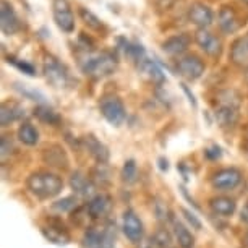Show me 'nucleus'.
<instances>
[{"mask_svg":"<svg viewBox=\"0 0 248 248\" xmlns=\"http://www.w3.org/2000/svg\"><path fill=\"white\" fill-rule=\"evenodd\" d=\"M26 186L31 195H34L39 200H50L60 195L63 190L62 177L49 170H37L28 177Z\"/></svg>","mask_w":248,"mask_h":248,"instance_id":"obj_1","label":"nucleus"},{"mask_svg":"<svg viewBox=\"0 0 248 248\" xmlns=\"http://www.w3.org/2000/svg\"><path fill=\"white\" fill-rule=\"evenodd\" d=\"M117 63H119V60L110 52H86L79 60L81 72L86 77L94 79H101L112 75L115 72Z\"/></svg>","mask_w":248,"mask_h":248,"instance_id":"obj_2","label":"nucleus"},{"mask_svg":"<svg viewBox=\"0 0 248 248\" xmlns=\"http://www.w3.org/2000/svg\"><path fill=\"white\" fill-rule=\"evenodd\" d=\"M99 109L104 119L114 127H120L127 119V110L119 96H104L99 102Z\"/></svg>","mask_w":248,"mask_h":248,"instance_id":"obj_3","label":"nucleus"},{"mask_svg":"<svg viewBox=\"0 0 248 248\" xmlns=\"http://www.w3.org/2000/svg\"><path fill=\"white\" fill-rule=\"evenodd\" d=\"M44 75L46 79L55 88H67L72 85V77H70L67 67L52 55H49L44 60Z\"/></svg>","mask_w":248,"mask_h":248,"instance_id":"obj_4","label":"nucleus"},{"mask_svg":"<svg viewBox=\"0 0 248 248\" xmlns=\"http://www.w3.org/2000/svg\"><path fill=\"white\" fill-rule=\"evenodd\" d=\"M175 68H177V73H179L180 77H184L185 79H188V81H196V79H200L206 72L204 62L198 55H193V54L180 57L177 60Z\"/></svg>","mask_w":248,"mask_h":248,"instance_id":"obj_5","label":"nucleus"},{"mask_svg":"<svg viewBox=\"0 0 248 248\" xmlns=\"http://www.w3.org/2000/svg\"><path fill=\"white\" fill-rule=\"evenodd\" d=\"M52 16L59 30L65 34H72L75 31V15L68 0H52Z\"/></svg>","mask_w":248,"mask_h":248,"instance_id":"obj_6","label":"nucleus"},{"mask_svg":"<svg viewBox=\"0 0 248 248\" xmlns=\"http://www.w3.org/2000/svg\"><path fill=\"white\" fill-rule=\"evenodd\" d=\"M186 16H188V21L191 25H195L198 30H208L214 23L213 8L209 5H206L204 2H200V0H196V2H193L188 7Z\"/></svg>","mask_w":248,"mask_h":248,"instance_id":"obj_7","label":"nucleus"},{"mask_svg":"<svg viewBox=\"0 0 248 248\" xmlns=\"http://www.w3.org/2000/svg\"><path fill=\"white\" fill-rule=\"evenodd\" d=\"M242 172L238 169H235V167H226V169L217 170L213 175L211 185L217 191H231L242 184Z\"/></svg>","mask_w":248,"mask_h":248,"instance_id":"obj_8","label":"nucleus"},{"mask_svg":"<svg viewBox=\"0 0 248 248\" xmlns=\"http://www.w3.org/2000/svg\"><path fill=\"white\" fill-rule=\"evenodd\" d=\"M195 41L206 55L219 59L222 54V41L209 30H198L195 32Z\"/></svg>","mask_w":248,"mask_h":248,"instance_id":"obj_9","label":"nucleus"},{"mask_svg":"<svg viewBox=\"0 0 248 248\" xmlns=\"http://www.w3.org/2000/svg\"><path fill=\"white\" fill-rule=\"evenodd\" d=\"M0 28L5 36H13L21 30L20 18L8 0H2L0 3Z\"/></svg>","mask_w":248,"mask_h":248,"instance_id":"obj_10","label":"nucleus"},{"mask_svg":"<svg viewBox=\"0 0 248 248\" xmlns=\"http://www.w3.org/2000/svg\"><path fill=\"white\" fill-rule=\"evenodd\" d=\"M217 26L224 34H233L242 28V20L238 16L235 7L222 5L217 13Z\"/></svg>","mask_w":248,"mask_h":248,"instance_id":"obj_11","label":"nucleus"},{"mask_svg":"<svg viewBox=\"0 0 248 248\" xmlns=\"http://www.w3.org/2000/svg\"><path fill=\"white\" fill-rule=\"evenodd\" d=\"M122 229H124L125 237H127L132 243H141L143 235H144L143 222H141V219L135 214V211H132V209H128V211L124 213Z\"/></svg>","mask_w":248,"mask_h":248,"instance_id":"obj_12","label":"nucleus"},{"mask_svg":"<svg viewBox=\"0 0 248 248\" xmlns=\"http://www.w3.org/2000/svg\"><path fill=\"white\" fill-rule=\"evenodd\" d=\"M191 44V36L188 32H180V34H174L167 37L162 43V50L170 57H184V54L188 50Z\"/></svg>","mask_w":248,"mask_h":248,"instance_id":"obj_13","label":"nucleus"},{"mask_svg":"<svg viewBox=\"0 0 248 248\" xmlns=\"http://www.w3.org/2000/svg\"><path fill=\"white\" fill-rule=\"evenodd\" d=\"M70 186L72 190L81 198H94V190H96V184L93 182L90 177H86L81 172H75V174L70 177Z\"/></svg>","mask_w":248,"mask_h":248,"instance_id":"obj_14","label":"nucleus"},{"mask_svg":"<svg viewBox=\"0 0 248 248\" xmlns=\"http://www.w3.org/2000/svg\"><path fill=\"white\" fill-rule=\"evenodd\" d=\"M216 122L221 128H233L238 124L240 114H238V107L231 106V104H219L214 112Z\"/></svg>","mask_w":248,"mask_h":248,"instance_id":"obj_15","label":"nucleus"},{"mask_svg":"<svg viewBox=\"0 0 248 248\" xmlns=\"http://www.w3.org/2000/svg\"><path fill=\"white\" fill-rule=\"evenodd\" d=\"M231 62L242 70H248V34L233 41L231 47Z\"/></svg>","mask_w":248,"mask_h":248,"instance_id":"obj_16","label":"nucleus"},{"mask_svg":"<svg viewBox=\"0 0 248 248\" xmlns=\"http://www.w3.org/2000/svg\"><path fill=\"white\" fill-rule=\"evenodd\" d=\"M43 159L44 162L50 167H57V169H68V157L67 153L63 151L62 146L59 144H50L43 151Z\"/></svg>","mask_w":248,"mask_h":248,"instance_id":"obj_17","label":"nucleus"},{"mask_svg":"<svg viewBox=\"0 0 248 248\" xmlns=\"http://www.w3.org/2000/svg\"><path fill=\"white\" fill-rule=\"evenodd\" d=\"M110 196L109 195H96L94 198H91L88 201L86 204V211H88V216L93 217V219H101L104 217L107 213L110 211Z\"/></svg>","mask_w":248,"mask_h":248,"instance_id":"obj_18","label":"nucleus"},{"mask_svg":"<svg viewBox=\"0 0 248 248\" xmlns=\"http://www.w3.org/2000/svg\"><path fill=\"white\" fill-rule=\"evenodd\" d=\"M138 70L144 78H148L149 81H153L154 85H157V86H161L162 83L166 81V75H164L162 68L151 59H143L141 62L138 63Z\"/></svg>","mask_w":248,"mask_h":248,"instance_id":"obj_19","label":"nucleus"},{"mask_svg":"<svg viewBox=\"0 0 248 248\" xmlns=\"http://www.w3.org/2000/svg\"><path fill=\"white\" fill-rule=\"evenodd\" d=\"M81 141H83V146H85L86 151L90 153L97 162L109 161V149H107V146H104V144H102L96 137H93V135H86V137L81 138Z\"/></svg>","mask_w":248,"mask_h":248,"instance_id":"obj_20","label":"nucleus"},{"mask_svg":"<svg viewBox=\"0 0 248 248\" xmlns=\"http://www.w3.org/2000/svg\"><path fill=\"white\" fill-rule=\"evenodd\" d=\"M21 117H25V109L18 104V102H3L0 107V124L2 127H8L13 122L20 120Z\"/></svg>","mask_w":248,"mask_h":248,"instance_id":"obj_21","label":"nucleus"},{"mask_svg":"<svg viewBox=\"0 0 248 248\" xmlns=\"http://www.w3.org/2000/svg\"><path fill=\"white\" fill-rule=\"evenodd\" d=\"M209 208L214 214L222 217H229L235 213L237 209V203L235 200L229 198V196H214V198L209 200Z\"/></svg>","mask_w":248,"mask_h":248,"instance_id":"obj_22","label":"nucleus"},{"mask_svg":"<svg viewBox=\"0 0 248 248\" xmlns=\"http://www.w3.org/2000/svg\"><path fill=\"white\" fill-rule=\"evenodd\" d=\"M43 232H44L46 238H49V240L54 243H59V245L68 243V240H70L67 229H65L63 224H60V221H57V219H52L47 227H43Z\"/></svg>","mask_w":248,"mask_h":248,"instance_id":"obj_23","label":"nucleus"},{"mask_svg":"<svg viewBox=\"0 0 248 248\" xmlns=\"http://www.w3.org/2000/svg\"><path fill=\"white\" fill-rule=\"evenodd\" d=\"M172 231H174L175 242L180 248H195V237L184 224L177 219H172Z\"/></svg>","mask_w":248,"mask_h":248,"instance_id":"obj_24","label":"nucleus"},{"mask_svg":"<svg viewBox=\"0 0 248 248\" xmlns=\"http://www.w3.org/2000/svg\"><path fill=\"white\" fill-rule=\"evenodd\" d=\"M119 43H120V49L124 50V54L127 55L128 59H132L133 62H137V65L141 62L143 59H146V52H144V47L141 44L130 43V41L124 39V37H120Z\"/></svg>","mask_w":248,"mask_h":248,"instance_id":"obj_25","label":"nucleus"},{"mask_svg":"<svg viewBox=\"0 0 248 248\" xmlns=\"http://www.w3.org/2000/svg\"><path fill=\"white\" fill-rule=\"evenodd\" d=\"M18 140L26 146H36L39 143V132L30 122H23L18 128Z\"/></svg>","mask_w":248,"mask_h":248,"instance_id":"obj_26","label":"nucleus"},{"mask_svg":"<svg viewBox=\"0 0 248 248\" xmlns=\"http://www.w3.org/2000/svg\"><path fill=\"white\" fill-rule=\"evenodd\" d=\"M91 180L94 182L96 185H101V186L110 185V182H112V170H110V167L107 166V162H97L96 167H93Z\"/></svg>","mask_w":248,"mask_h":248,"instance_id":"obj_27","label":"nucleus"},{"mask_svg":"<svg viewBox=\"0 0 248 248\" xmlns=\"http://www.w3.org/2000/svg\"><path fill=\"white\" fill-rule=\"evenodd\" d=\"M78 13H79V16H81V20L85 21V25L88 28H91L93 31H97V32H101V31H104L106 30V26H104V23H102L99 20V16L94 15L91 10H88L86 7H79L78 8Z\"/></svg>","mask_w":248,"mask_h":248,"instance_id":"obj_28","label":"nucleus"},{"mask_svg":"<svg viewBox=\"0 0 248 248\" xmlns=\"http://www.w3.org/2000/svg\"><path fill=\"white\" fill-rule=\"evenodd\" d=\"M83 245H85V248H106L104 233L90 227L83 235Z\"/></svg>","mask_w":248,"mask_h":248,"instance_id":"obj_29","label":"nucleus"},{"mask_svg":"<svg viewBox=\"0 0 248 248\" xmlns=\"http://www.w3.org/2000/svg\"><path fill=\"white\" fill-rule=\"evenodd\" d=\"M34 115L39 119L41 122H44V124H49V125H59L62 119H60V115L55 112L54 109H50L49 106H37L34 109Z\"/></svg>","mask_w":248,"mask_h":248,"instance_id":"obj_30","label":"nucleus"},{"mask_svg":"<svg viewBox=\"0 0 248 248\" xmlns=\"http://www.w3.org/2000/svg\"><path fill=\"white\" fill-rule=\"evenodd\" d=\"M137 179H138L137 162H135L133 159H128V161H125L124 169H122V180H124L127 185H132L137 182Z\"/></svg>","mask_w":248,"mask_h":248,"instance_id":"obj_31","label":"nucleus"},{"mask_svg":"<svg viewBox=\"0 0 248 248\" xmlns=\"http://www.w3.org/2000/svg\"><path fill=\"white\" fill-rule=\"evenodd\" d=\"M15 90L20 93L23 97H26V99H31V101H37V102H44L46 101V96L43 94L41 91L34 90V88L28 86V85H21V83H15Z\"/></svg>","mask_w":248,"mask_h":248,"instance_id":"obj_32","label":"nucleus"},{"mask_svg":"<svg viewBox=\"0 0 248 248\" xmlns=\"http://www.w3.org/2000/svg\"><path fill=\"white\" fill-rule=\"evenodd\" d=\"M153 242L157 248H172V235L166 229H159V231L154 232Z\"/></svg>","mask_w":248,"mask_h":248,"instance_id":"obj_33","label":"nucleus"},{"mask_svg":"<svg viewBox=\"0 0 248 248\" xmlns=\"http://www.w3.org/2000/svg\"><path fill=\"white\" fill-rule=\"evenodd\" d=\"M7 62L12 63L13 67H16L18 70H21L23 73L30 75V77H36V67L32 63L26 62V60H21V59H16V57H12V55H8Z\"/></svg>","mask_w":248,"mask_h":248,"instance_id":"obj_34","label":"nucleus"},{"mask_svg":"<svg viewBox=\"0 0 248 248\" xmlns=\"http://www.w3.org/2000/svg\"><path fill=\"white\" fill-rule=\"evenodd\" d=\"M77 208V198L75 196H67V198L57 201L54 204V209L59 213H67V211H72V209Z\"/></svg>","mask_w":248,"mask_h":248,"instance_id":"obj_35","label":"nucleus"},{"mask_svg":"<svg viewBox=\"0 0 248 248\" xmlns=\"http://www.w3.org/2000/svg\"><path fill=\"white\" fill-rule=\"evenodd\" d=\"M0 149H2V159H5L8 154H12L13 151H15V146H13V141L8 137H2Z\"/></svg>","mask_w":248,"mask_h":248,"instance_id":"obj_36","label":"nucleus"},{"mask_svg":"<svg viewBox=\"0 0 248 248\" xmlns=\"http://www.w3.org/2000/svg\"><path fill=\"white\" fill-rule=\"evenodd\" d=\"M182 214H184L186 221H188V222L191 224V227H193V229H196V231H201V221H200L198 217L195 216L193 213L190 211V209L184 208V209H182Z\"/></svg>","mask_w":248,"mask_h":248,"instance_id":"obj_37","label":"nucleus"},{"mask_svg":"<svg viewBox=\"0 0 248 248\" xmlns=\"http://www.w3.org/2000/svg\"><path fill=\"white\" fill-rule=\"evenodd\" d=\"M156 214H157V219H162V221H166L167 217L169 216H166L167 214V208H166V204H162L161 201H159V203H156Z\"/></svg>","mask_w":248,"mask_h":248,"instance_id":"obj_38","label":"nucleus"},{"mask_svg":"<svg viewBox=\"0 0 248 248\" xmlns=\"http://www.w3.org/2000/svg\"><path fill=\"white\" fill-rule=\"evenodd\" d=\"M182 90H184V93L186 94V97H188V101H190V104L193 106V107H196V99H195V96H193V93H191L190 90H188V86L185 85V83H182Z\"/></svg>","mask_w":248,"mask_h":248,"instance_id":"obj_39","label":"nucleus"},{"mask_svg":"<svg viewBox=\"0 0 248 248\" xmlns=\"http://www.w3.org/2000/svg\"><path fill=\"white\" fill-rule=\"evenodd\" d=\"M206 156L211 157V159H217V157H221V149H219L217 146H213L211 149H208V151H206Z\"/></svg>","mask_w":248,"mask_h":248,"instance_id":"obj_40","label":"nucleus"},{"mask_svg":"<svg viewBox=\"0 0 248 248\" xmlns=\"http://www.w3.org/2000/svg\"><path fill=\"white\" fill-rule=\"evenodd\" d=\"M240 221L248 224V203L242 208V211H240Z\"/></svg>","mask_w":248,"mask_h":248,"instance_id":"obj_41","label":"nucleus"},{"mask_svg":"<svg viewBox=\"0 0 248 248\" xmlns=\"http://www.w3.org/2000/svg\"><path fill=\"white\" fill-rule=\"evenodd\" d=\"M242 149H243V153L248 154V133H247V137H245V144H242Z\"/></svg>","mask_w":248,"mask_h":248,"instance_id":"obj_42","label":"nucleus"},{"mask_svg":"<svg viewBox=\"0 0 248 248\" xmlns=\"http://www.w3.org/2000/svg\"><path fill=\"white\" fill-rule=\"evenodd\" d=\"M242 2H243V3H245V5L248 7V0H242Z\"/></svg>","mask_w":248,"mask_h":248,"instance_id":"obj_43","label":"nucleus"},{"mask_svg":"<svg viewBox=\"0 0 248 248\" xmlns=\"http://www.w3.org/2000/svg\"><path fill=\"white\" fill-rule=\"evenodd\" d=\"M245 242H247V245H248V232H247V237H245Z\"/></svg>","mask_w":248,"mask_h":248,"instance_id":"obj_44","label":"nucleus"}]
</instances>
